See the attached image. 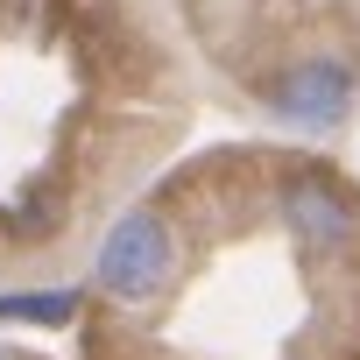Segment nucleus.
I'll return each instance as SVG.
<instances>
[{
	"label": "nucleus",
	"instance_id": "3",
	"mask_svg": "<svg viewBox=\"0 0 360 360\" xmlns=\"http://www.w3.org/2000/svg\"><path fill=\"white\" fill-rule=\"evenodd\" d=\"M269 113L290 127H339L353 113V64L339 57H304L269 78Z\"/></svg>",
	"mask_w": 360,
	"mask_h": 360
},
{
	"label": "nucleus",
	"instance_id": "2",
	"mask_svg": "<svg viewBox=\"0 0 360 360\" xmlns=\"http://www.w3.org/2000/svg\"><path fill=\"white\" fill-rule=\"evenodd\" d=\"M283 226L311 248V255H346L353 240H360V205H353V191L339 184V176H325V169H297V176H283Z\"/></svg>",
	"mask_w": 360,
	"mask_h": 360
},
{
	"label": "nucleus",
	"instance_id": "4",
	"mask_svg": "<svg viewBox=\"0 0 360 360\" xmlns=\"http://www.w3.org/2000/svg\"><path fill=\"white\" fill-rule=\"evenodd\" d=\"M78 311V290H8L0 297V318L15 325H64Z\"/></svg>",
	"mask_w": 360,
	"mask_h": 360
},
{
	"label": "nucleus",
	"instance_id": "5",
	"mask_svg": "<svg viewBox=\"0 0 360 360\" xmlns=\"http://www.w3.org/2000/svg\"><path fill=\"white\" fill-rule=\"evenodd\" d=\"M50 219H57L50 205H8V226H15V233H43Z\"/></svg>",
	"mask_w": 360,
	"mask_h": 360
},
{
	"label": "nucleus",
	"instance_id": "1",
	"mask_svg": "<svg viewBox=\"0 0 360 360\" xmlns=\"http://www.w3.org/2000/svg\"><path fill=\"white\" fill-rule=\"evenodd\" d=\"M92 269H99V290L120 297V304L155 297V290L169 283V269H176V233H169V219H162V212H120V219L106 226Z\"/></svg>",
	"mask_w": 360,
	"mask_h": 360
}]
</instances>
